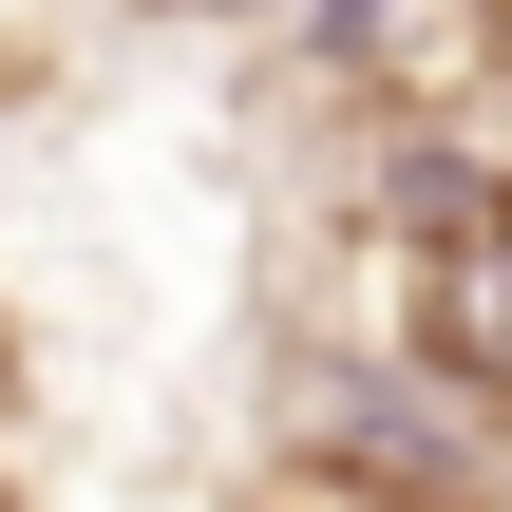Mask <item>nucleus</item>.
<instances>
[{
  "label": "nucleus",
  "mask_w": 512,
  "mask_h": 512,
  "mask_svg": "<svg viewBox=\"0 0 512 512\" xmlns=\"http://www.w3.org/2000/svg\"><path fill=\"white\" fill-rule=\"evenodd\" d=\"M418 361L475 380V399L512 418V190H456L437 266H418Z\"/></svg>",
  "instance_id": "f03ea898"
},
{
  "label": "nucleus",
  "mask_w": 512,
  "mask_h": 512,
  "mask_svg": "<svg viewBox=\"0 0 512 512\" xmlns=\"http://www.w3.org/2000/svg\"><path fill=\"white\" fill-rule=\"evenodd\" d=\"M247 512H437V494H418V475H380V456H266Z\"/></svg>",
  "instance_id": "7ed1b4c3"
},
{
  "label": "nucleus",
  "mask_w": 512,
  "mask_h": 512,
  "mask_svg": "<svg viewBox=\"0 0 512 512\" xmlns=\"http://www.w3.org/2000/svg\"><path fill=\"white\" fill-rule=\"evenodd\" d=\"M171 19H228V0H171Z\"/></svg>",
  "instance_id": "20e7f679"
},
{
  "label": "nucleus",
  "mask_w": 512,
  "mask_h": 512,
  "mask_svg": "<svg viewBox=\"0 0 512 512\" xmlns=\"http://www.w3.org/2000/svg\"><path fill=\"white\" fill-rule=\"evenodd\" d=\"M323 57H342L380 114H418V133L512 114V0H342V19H323Z\"/></svg>",
  "instance_id": "f257e3e1"
}]
</instances>
